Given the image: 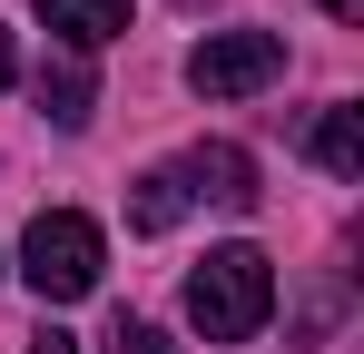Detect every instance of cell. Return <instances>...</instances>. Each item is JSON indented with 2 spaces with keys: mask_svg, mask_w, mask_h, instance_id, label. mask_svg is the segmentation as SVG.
<instances>
[{
  "mask_svg": "<svg viewBox=\"0 0 364 354\" xmlns=\"http://www.w3.org/2000/svg\"><path fill=\"white\" fill-rule=\"evenodd\" d=\"M266 315H276V266H266V246H207V266L187 276V325H197L207 345H246Z\"/></svg>",
  "mask_w": 364,
  "mask_h": 354,
  "instance_id": "obj_1",
  "label": "cell"
},
{
  "mask_svg": "<svg viewBox=\"0 0 364 354\" xmlns=\"http://www.w3.org/2000/svg\"><path fill=\"white\" fill-rule=\"evenodd\" d=\"M99 266H109V246H99V227H89L79 207L30 217V236H20V276H30L40 305H79V295L99 286Z\"/></svg>",
  "mask_w": 364,
  "mask_h": 354,
  "instance_id": "obj_2",
  "label": "cell"
},
{
  "mask_svg": "<svg viewBox=\"0 0 364 354\" xmlns=\"http://www.w3.org/2000/svg\"><path fill=\"white\" fill-rule=\"evenodd\" d=\"M276 79H286V40L276 30H207L187 50V89L197 99H256Z\"/></svg>",
  "mask_w": 364,
  "mask_h": 354,
  "instance_id": "obj_3",
  "label": "cell"
},
{
  "mask_svg": "<svg viewBox=\"0 0 364 354\" xmlns=\"http://www.w3.org/2000/svg\"><path fill=\"white\" fill-rule=\"evenodd\" d=\"M178 177H187V197H207V207H256V158L246 148H227V138H207V148H187L178 158Z\"/></svg>",
  "mask_w": 364,
  "mask_h": 354,
  "instance_id": "obj_4",
  "label": "cell"
},
{
  "mask_svg": "<svg viewBox=\"0 0 364 354\" xmlns=\"http://www.w3.org/2000/svg\"><path fill=\"white\" fill-rule=\"evenodd\" d=\"M30 99H40V118L50 128H89V109H99V79H89V59H40L30 69Z\"/></svg>",
  "mask_w": 364,
  "mask_h": 354,
  "instance_id": "obj_5",
  "label": "cell"
},
{
  "mask_svg": "<svg viewBox=\"0 0 364 354\" xmlns=\"http://www.w3.org/2000/svg\"><path fill=\"white\" fill-rule=\"evenodd\" d=\"M40 20L60 30L69 59H89V50H109V40L128 30V0H40Z\"/></svg>",
  "mask_w": 364,
  "mask_h": 354,
  "instance_id": "obj_6",
  "label": "cell"
},
{
  "mask_svg": "<svg viewBox=\"0 0 364 354\" xmlns=\"http://www.w3.org/2000/svg\"><path fill=\"white\" fill-rule=\"evenodd\" d=\"M305 148H315V168H325V177H364V109H355V99L315 109V138H305Z\"/></svg>",
  "mask_w": 364,
  "mask_h": 354,
  "instance_id": "obj_7",
  "label": "cell"
},
{
  "mask_svg": "<svg viewBox=\"0 0 364 354\" xmlns=\"http://www.w3.org/2000/svg\"><path fill=\"white\" fill-rule=\"evenodd\" d=\"M187 207H197V197H187V177H178V168H148L138 187H128V227H138V236H168Z\"/></svg>",
  "mask_w": 364,
  "mask_h": 354,
  "instance_id": "obj_8",
  "label": "cell"
},
{
  "mask_svg": "<svg viewBox=\"0 0 364 354\" xmlns=\"http://www.w3.org/2000/svg\"><path fill=\"white\" fill-rule=\"evenodd\" d=\"M109 345H119V354H178L158 325H138V315H119V335H109Z\"/></svg>",
  "mask_w": 364,
  "mask_h": 354,
  "instance_id": "obj_9",
  "label": "cell"
},
{
  "mask_svg": "<svg viewBox=\"0 0 364 354\" xmlns=\"http://www.w3.org/2000/svg\"><path fill=\"white\" fill-rule=\"evenodd\" d=\"M30 354H79V345H69L60 325H40V335H30Z\"/></svg>",
  "mask_w": 364,
  "mask_h": 354,
  "instance_id": "obj_10",
  "label": "cell"
},
{
  "mask_svg": "<svg viewBox=\"0 0 364 354\" xmlns=\"http://www.w3.org/2000/svg\"><path fill=\"white\" fill-rule=\"evenodd\" d=\"M10 79H20V59H10V30H0V89H10Z\"/></svg>",
  "mask_w": 364,
  "mask_h": 354,
  "instance_id": "obj_11",
  "label": "cell"
},
{
  "mask_svg": "<svg viewBox=\"0 0 364 354\" xmlns=\"http://www.w3.org/2000/svg\"><path fill=\"white\" fill-rule=\"evenodd\" d=\"M325 10H335V20H364V0H325Z\"/></svg>",
  "mask_w": 364,
  "mask_h": 354,
  "instance_id": "obj_12",
  "label": "cell"
}]
</instances>
